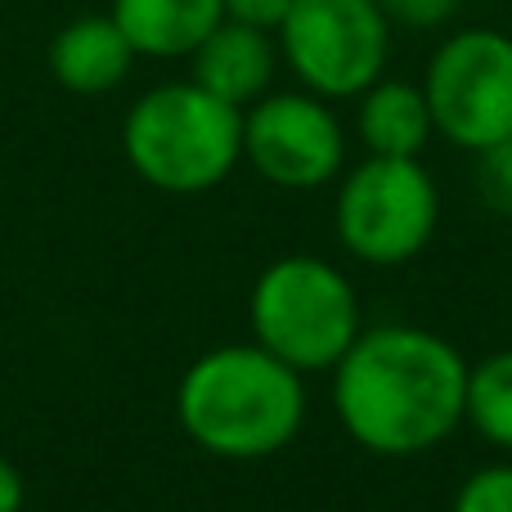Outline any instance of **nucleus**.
Instances as JSON below:
<instances>
[{
	"mask_svg": "<svg viewBox=\"0 0 512 512\" xmlns=\"http://www.w3.org/2000/svg\"><path fill=\"white\" fill-rule=\"evenodd\" d=\"M468 373L463 351L432 328H364L333 364L337 423L378 459H418L463 427Z\"/></svg>",
	"mask_w": 512,
	"mask_h": 512,
	"instance_id": "f257e3e1",
	"label": "nucleus"
},
{
	"mask_svg": "<svg viewBox=\"0 0 512 512\" xmlns=\"http://www.w3.org/2000/svg\"><path fill=\"white\" fill-rule=\"evenodd\" d=\"M176 418L198 450L256 463L297 441L306 423V382L261 342L216 346L185 369Z\"/></svg>",
	"mask_w": 512,
	"mask_h": 512,
	"instance_id": "f03ea898",
	"label": "nucleus"
},
{
	"mask_svg": "<svg viewBox=\"0 0 512 512\" xmlns=\"http://www.w3.org/2000/svg\"><path fill=\"white\" fill-rule=\"evenodd\" d=\"M131 171L162 194H203L243 162V108L189 81H162L122 122Z\"/></svg>",
	"mask_w": 512,
	"mask_h": 512,
	"instance_id": "7ed1b4c3",
	"label": "nucleus"
},
{
	"mask_svg": "<svg viewBox=\"0 0 512 512\" xmlns=\"http://www.w3.org/2000/svg\"><path fill=\"white\" fill-rule=\"evenodd\" d=\"M252 337L297 373L333 369L364 333L360 292L324 256H279L265 265L248 301Z\"/></svg>",
	"mask_w": 512,
	"mask_h": 512,
	"instance_id": "20e7f679",
	"label": "nucleus"
},
{
	"mask_svg": "<svg viewBox=\"0 0 512 512\" xmlns=\"http://www.w3.org/2000/svg\"><path fill=\"white\" fill-rule=\"evenodd\" d=\"M337 239L364 265L414 261L441 221V194L418 158H369L346 171L333 203Z\"/></svg>",
	"mask_w": 512,
	"mask_h": 512,
	"instance_id": "39448f33",
	"label": "nucleus"
},
{
	"mask_svg": "<svg viewBox=\"0 0 512 512\" xmlns=\"http://www.w3.org/2000/svg\"><path fill=\"white\" fill-rule=\"evenodd\" d=\"M274 41L301 90L360 99L387 72L391 18L378 0H292Z\"/></svg>",
	"mask_w": 512,
	"mask_h": 512,
	"instance_id": "423d86ee",
	"label": "nucleus"
},
{
	"mask_svg": "<svg viewBox=\"0 0 512 512\" xmlns=\"http://www.w3.org/2000/svg\"><path fill=\"white\" fill-rule=\"evenodd\" d=\"M423 90L436 135L468 153L512 135V36L495 27H463L427 59Z\"/></svg>",
	"mask_w": 512,
	"mask_h": 512,
	"instance_id": "0eeeda50",
	"label": "nucleus"
},
{
	"mask_svg": "<svg viewBox=\"0 0 512 512\" xmlns=\"http://www.w3.org/2000/svg\"><path fill=\"white\" fill-rule=\"evenodd\" d=\"M243 158L279 189H319L342 171L346 135L324 95L265 90L243 108Z\"/></svg>",
	"mask_w": 512,
	"mask_h": 512,
	"instance_id": "6e6552de",
	"label": "nucleus"
},
{
	"mask_svg": "<svg viewBox=\"0 0 512 512\" xmlns=\"http://www.w3.org/2000/svg\"><path fill=\"white\" fill-rule=\"evenodd\" d=\"M135 45L117 27L113 14H81L63 23L50 41V77L68 95H108L117 90L135 68Z\"/></svg>",
	"mask_w": 512,
	"mask_h": 512,
	"instance_id": "1a4fd4ad",
	"label": "nucleus"
},
{
	"mask_svg": "<svg viewBox=\"0 0 512 512\" xmlns=\"http://www.w3.org/2000/svg\"><path fill=\"white\" fill-rule=\"evenodd\" d=\"M189 59H194L198 86L221 95L234 108H248L270 90L274 68H279V41H274V32L221 18Z\"/></svg>",
	"mask_w": 512,
	"mask_h": 512,
	"instance_id": "9d476101",
	"label": "nucleus"
},
{
	"mask_svg": "<svg viewBox=\"0 0 512 512\" xmlns=\"http://www.w3.org/2000/svg\"><path fill=\"white\" fill-rule=\"evenodd\" d=\"M108 14L149 59H189L225 18L221 0H113Z\"/></svg>",
	"mask_w": 512,
	"mask_h": 512,
	"instance_id": "9b49d317",
	"label": "nucleus"
},
{
	"mask_svg": "<svg viewBox=\"0 0 512 512\" xmlns=\"http://www.w3.org/2000/svg\"><path fill=\"white\" fill-rule=\"evenodd\" d=\"M355 131H360L364 149L378 153V158H418L427 149V140L436 135L427 90L414 86V81L378 77L360 95Z\"/></svg>",
	"mask_w": 512,
	"mask_h": 512,
	"instance_id": "f8f14e48",
	"label": "nucleus"
},
{
	"mask_svg": "<svg viewBox=\"0 0 512 512\" xmlns=\"http://www.w3.org/2000/svg\"><path fill=\"white\" fill-rule=\"evenodd\" d=\"M481 441L512 450V351H495L468 373V414Z\"/></svg>",
	"mask_w": 512,
	"mask_h": 512,
	"instance_id": "ddd939ff",
	"label": "nucleus"
},
{
	"mask_svg": "<svg viewBox=\"0 0 512 512\" xmlns=\"http://www.w3.org/2000/svg\"><path fill=\"white\" fill-rule=\"evenodd\" d=\"M450 512H512V463L477 468L459 486Z\"/></svg>",
	"mask_w": 512,
	"mask_h": 512,
	"instance_id": "4468645a",
	"label": "nucleus"
},
{
	"mask_svg": "<svg viewBox=\"0 0 512 512\" xmlns=\"http://www.w3.org/2000/svg\"><path fill=\"white\" fill-rule=\"evenodd\" d=\"M477 185H481V198H486L495 212L512 216V135L490 149L477 153Z\"/></svg>",
	"mask_w": 512,
	"mask_h": 512,
	"instance_id": "2eb2a0df",
	"label": "nucleus"
},
{
	"mask_svg": "<svg viewBox=\"0 0 512 512\" xmlns=\"http://www.w3.org/2000/svg\"><path fill=\"white\" fill-rule=\"evenodd\" d=\"M382 14L391 18V27H414V32H436L459 14L463 0H378Z\"/></svg>",
	"mask_w": 512,
	"mask_h": 512,
	"instance_id": "dca6fc26",
	"label": "nucleus"
},
{
	"mask_svg": "<svg viewBox=\"0 0 512 512\" xmlns=\"http://www.w3.org/2000/svg\"><path fill=\"white\" fill-rule=\"evenodd\" d=\"M221 5H225V18H234V23L261 27V32H279L292 0H221Z\"/></svg>",
	"mask_w": 512,
	"mask_h": 512,
	"instance_id": "f3484780",
	"label": "nucleus"
},
{
	"mask_svg": "<svg viewBox=\"0 0 512 512\" xmlns=\"http://www.w3.org/2000/svg\"><path fill=\"white\" fill-rule=\"evenodd\" d=\"M27 504V486H23V472L0 454V512H23Z\"/></svg>",
	"mask_w": 512,
	"mask_h": 512,
	"instance_id": "a211bd4d",
	"label": "nucleus"
}]
</instances>
